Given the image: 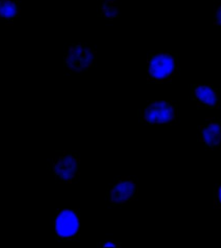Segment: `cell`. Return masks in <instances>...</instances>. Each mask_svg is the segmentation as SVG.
<instances>
[{
	"label": "cell",
	"mask_w": 221,
	"mask_h": 248,
	"mask_svg": "<svg viewBox=\"0 0 221 248\" xmlns=\"http://www.w3.org/2000/svg\"><path fill=\"white\" fill-rule=\"evenodd\" d=\"M178 68L179 62L173 54L153 52L147 60V81L153 83L169 81L177 73Z\"/></svg>",
	"instance_id": "cell-1"
},
{
	"label": "cell",
	"mask_w": 221,
	"mask_h": 248,
	"mask_svg": "<svg viewBox=\"0 0 221 248\" xmlns=\"http://www.w3.org/2000/svg\"><path fill=\"white\" fill-rule=\"evenodd\" d=\"M80 221L81 217L78 209H58L54 221L56 239L62 242L80 239Z\"/></svg>",
	"instance_id": "cell-2"
},
{
	"label": "cell",
	"mask_w": 221,
	"mask_h": 248,
	"mask_svg": "<svg viewBox=\"0 0 221 248\" xmlns=\"http://www.w3.org/2000/svg\"><path fill=\"white\" fill-rule=\"evenodd\" d=\"M177 116L175 105L168 101H153L140 111L142 122L150 125L169 124Z\"/></svg>",
	"instance_id": "cell-3"
},
{
	"label": "cell",
	"mask_w": 221,
	"mask_h": 248,
	"mask_svg": "<svg viewBox=\"0 0 221 248\" xmlns=\"http://www.w3.org/2000/svg\"><path fill=\"white\" fill-rule=\"evenodd\" d=\"M52 167L56 181L61 184L71 185L80 175V159L67 150L53 159Z\"/></svg>",
	"instance_id": "cell-4"
},
{
	"label": "cell",
	"mask_w": 221,
	"mask_h": 248,
	"mask_svg": "<svg viewBox=\"0 0 221 248\" xmlns=\"http://www.w3.org/2000/svg\"><path fill=\"white\" fill-rule=\"evenodd\" d=\"M96 62L95 50L81 44L71 45L64 58L66 67L74 72L85 71Z\"/></svg>",
	"instance_id": "cell-5"
},
{
	"label": "cell",
	"mask_w": 221,
	"mask_h": 248,
	"mask_svg": "<svg viewBox=\"0 0 221 248\" xmlns=\"http://www.w3.org/2000/svg\"><path fill=\"white\" fill-rule=\"evenodd\" d=\"M111 206H122L136 200L138 195V184L130 177L123 176L107 191Z\"/></svg>",
	"instance_id": "cell-6"
},
{
	"label": "cell",
	"mask_w": 221,
	"mask_h": 248,
	"mask_svg": "<svg viewBox=\"0 0 221 248\" xmlns=\"http://www.w3.org/2000/svg\"><path fill=\"white\" fill-rule=\"evenodd\" d=\"M193 96L198 104L208 108H215L220 102L218 92L213 86L197 84L193 89Z\"/></svg>",
	"instance_id": "cell-7"
},
{
	"label": "cell",
	"mask_w": 221,
	"mask_h": 248,
	"mask_svg": "<svg viewBox=\"0 0 221 248\" xmlns=\"http://www.w3.org/2000/svg\"><path fill=\"white\" fill-rule=\"evenodd\" d=\"M201 138L206 148L218 147L221 141V123H206L201 130Z\"/></svg>",
	"instance_id": "cell-8"
},
{
	"label": "cell",
	"mask_w": 221,
	"mask_h": 248,
	"mask_svg": "<svg viewBox=\"0 0 221 248\" xmlns=\"http://www.w3.org/2000/svg\"><path fill=\"white\" fill-rule=\"evenodd\" d=\"M21 13L19 4L15 0H0V17L11 21Z\"/></svg>",
	"instance_id": "cell-9"
},
{
	"label": "cell",
	"mask_w": 221,
	"mask_h": 248,
	"mask_svg": "<svg viewBox=\"0 0 221 248\" xmlns=\"http://www.w3.org/2000/svg\"><path fill=\"white\" fill-rule=\"evenodd\" d=\"M98 247L100 248H122V245L119 242L105 241L100 242L98 243Z\"/></svg>",
	"instance_id": "cell-10"
},
{
	"label": "cell",
	"mask_w": 221,
	"mask_h": 248,
	"mask_svg": "<svg viewBox=\"0 0 221 248\" xmlns=\"http://www.w3.org/2000/svg\"><path fill=\"white\" fill-rule=\"evenodd\" d=\"M214 23L218 26L221 27V5L215 12Z\"/></svg>",
	"instance_id": "cell-11"
},
{
	"label": "cell",
	"mask_w": 221,
	"mask_h": 248,
	"mask_svg": "<svg viewBox=\"0 0 221 248\" xmlns=\"http://www.w3.org/2000/svg\"><path fill=\"white\" fill-rule=\"evenodd\" d=\"M215 202L218 206L221 207V185L215 191Z\"/></svg>",
	"instance_id": "cell-12"
}]
</instances>
